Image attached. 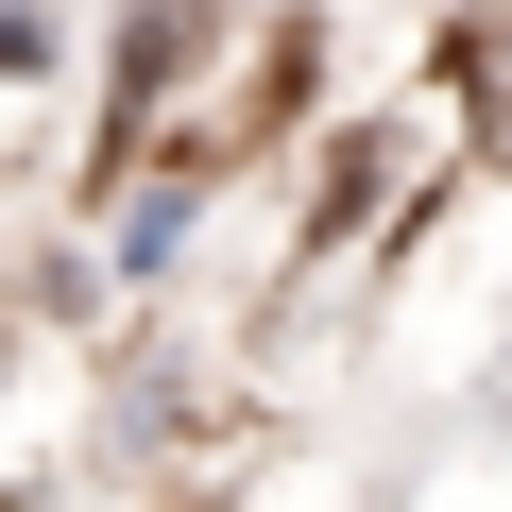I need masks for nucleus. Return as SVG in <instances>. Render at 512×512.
Here are the masks:
<instances>
[]
</instances>
